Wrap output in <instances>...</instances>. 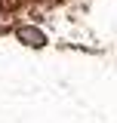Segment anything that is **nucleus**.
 <instances>
[{
    "instance_id": "obj_1",
    "label": "nucleus",
    "mask_w": 117,
    "mask_h": 123,
    "mask_svg": "<svg viewBox=\"0 0 117 123\" xmlns=\"http://www.w3.org/2000/svg\"><path fill=\"white\" fill-rule=\"evenodd\" d=\"M19 37H22L28 46H43V43H46V37L40 34V31H34V28H22V31H19Z\"/></svg>"
}]
</instances>
